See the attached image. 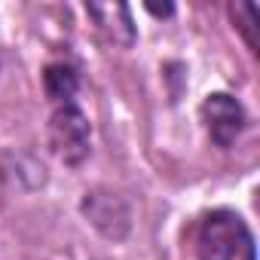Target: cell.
Instances as JSON below:
<instances>
[{
  "mask_svg": "<svg viewBox=\"0 0 260 260\" xmlns=\"http://www.w3.org/2000/svg\"><path fill=\"white\" fill-rule=\"evenodd\" d=\"M86 13L95 19L98 31L110 43H119V46L135 43V22H132V13H128L125 4H89Z\"/></svg>",
  "mask_w": 260,
  "mask_h": 260,
  "instance_id": "4",
  "label": "cell"
},
{
  "mask_svg": "<svg viewBox=\"0 0 260 260\" xmlns=\"http://www.w3.org/2000/svg\"><path fill=\"white\" fill-rule=\"evenodd\" d=\"M230 16H233L236 28L245 34V43L251 49H257V40H254V7L251 4H233L230 7Z\"/></svg>",
  "mask_w": 260,
  "mask_h": 260,
  "instance_id": "6",
  "label": "cell"
},
{
  "mask_svg": "<svg viewBox=\"0 0 260 260\" xmlns=\"http://www.w3.org/2000/svg\"><path fill=\"white\" fill-rule=\"evenodd\" d=\"M199 260H254V236L248 223L226 208L208 211L196 233Z\"/></svg>",
  "mask_w": 260,
  "mask_h": 260,
  "instance_id": "1",
  "label": "cell"
},
{
  "mask_svg": "<svg viewBox=\"0 0 260 260\" xmlns=\"http://www.w3.org/2000/svg\"><path fill=\"white\" fill-rule=\"evenodd\" d=\"M199 119L205 125V132L208 138L217 144V147H233L236 138L242 135V128H245V110L242 104L226 95V92H214L202 101L199 107Z\"/></svg>",
  "mask_w": 260,
  "mask_h": 260,
  "instance_id": "3",
  "label": "cell"
},
{
  "mask_svg": "<svg viewBox=\"0 0 260 260\" xmlns=\"http://www.w3.org/2000/svg\"><path fill=\"white\" fill-rule=\"evenodd\" d=\"M43 89H46L52 107H58V104H74L77 89H80V74H77V68L68 64V61H52V64H46V71H43Z\"/></svg>",
  "mask_w": 260,
  "mask_h": 260,
  "instance_id": "5",
  "label": "cell"
},
{
  "mask_svg": "<svg viewBox=\"0 0 260 260\" xmlns=\"http://www.w3.org/2000/svg\"><path fill=\"white\" fill-rule=\"evenodd\" d=\"M89 135H92L89 119L77 107V101L52 107V116H49V147H52V153L64 166L77 169L89 156Z\"/></svg>",
  "mask_w": 260,
  "mask_h": 260,
  "instance_id": "2",
  "label": "cell"
}]
</instances>
